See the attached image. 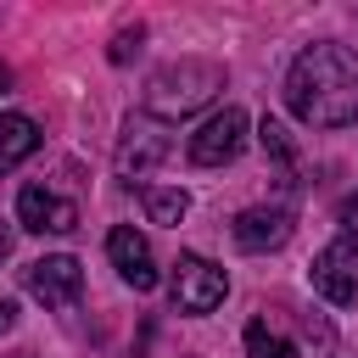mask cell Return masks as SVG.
<instances>
[{
    "label": "cell",
    "instance_id": "cell-18",
    "mask_svg": "<svg viewBox=\"0 0 358 358\" xmlns=\"http://www.w3.org/2000/svg\"><path fill=\"white\" fill-rule=\"evenodd\" d=\"M6 84H11V73H6V62H0V90H6Z\"/></svg>",
    "mask_w": 358,
    "mask_h": 358
},
{
    "label": "cell",
    "instance_id": "cell-13",
    "mask_svg": "<svg viewBox=\"0 0 358 358\" xmlns=\"http://www.w3.org/2000/svg\"><path fill=\"white\" fill-rule=\"evenodd\" d=\"M246 358H302V352H296V341L268 330V319H252L246 324Z\"/></svg>",
    "mask_w": 358,
    "mask_h": 358
},
{
    "label": "cell",
    "instance_id": "cell-9",
    "mask_svg": "<svg viewBox=\"0 0 358 358\" xmlns=\"http://www.w3.org/2000/svg\"><path fill=\"white\" fill-rule=\"evenodd\" d=\"M106 257H112V268H117V280H123V285H134V291H151V285H157L151 241H145L134 224H117V229L106 235Z\"/></svg>",
    "mask_w": 358,
    "mask_h": 358
},
{
    "label": "cell",
    "instance_id": "cell-10",
    "mask_svg": "<svg viewBox=\"0 0 358 358\" xmlns=\"http://www.w3.org/2000/svg\"><path fill=\"white\" fill-rule=\"evenodd\" d=\"M229 235L241 252H274L291 241V213L285 207H246V213H235Z\"/></svg>",
    "mask_w": 358,
    "mask_h": 358
},
{
    "label": "cell",
    "instance_id": "cell-5",
    "mask_svg": "<svg viewBox=\"0 0 358 358\" xmlns=\"http://www.w3.org/2000/svg\"><path fill=\"white\" fill-rule=\"evenodd\" d=\"M22 285H28V296L45 302V308H78V296H84V268H78V257H67V252L34 257V263L22 268Z\"/></svg>",
    "mask_w": 358,
    "mask_h": 358
},
{
    "label": "cell",
    "instance_id": "cell-3",
    "mask_svg": "<svg viewBox=\"0 0 358 358\" xmlns=\"http://www.w3.org/2000/svg\"><path fill=\"white\" fill-rule=\"evenodd\" d=\"M229 296V274L218 263H207L201 252H179L173 263V308L179 313H213Z\"/></svg>",
    "mask_w": 358,
    "mask_h": 358
},
{
    "label": "cell",
    "instance_id": "cell-1",
    "mask_svg": "<svg viewBox=\"0 0 358 358\" xmlns=\"http://www.w3.org/2000/svg\"><path fill=\"white\" fill-rule=\"evenodd\" d=\"M285 106L308 129H347L358 117V56L336 39L302 45L285 67Z\"/></svg>",
    "mask_w": 358,
    "mask_h": 358
},
{
    "label": "cell",
    "instance_id": "cell-11",
    "mask_svg": "<svg viewBox=\"0 0 358 358\" xmlns=\"http://www.w3.org/2000/svg\"><path fill=\"white\" fill-rule=\"evenodd\" d=\"M34 151H39V123L22 117V112H6V117H0V173L22 168Z\"/></svg>",
    "mask_w": 358,
    "mask_h": 358
},
{
    "label": "cell",
    "instance_id": "cell-14",
    "mask_svg": "<svg viewBox=\"0 0 358 358\" xmlns=\"http://www.w3.org/2000/svg\"><path fill=\"white\" fill-rule=\"evenodd\" d=\"M257 140H263V151L280 162V168H291L296 162V151H291V134H285V123H274V117H263L257 123Z\"/></svg>",
    "mask_w": 358,
    "mask_h": 358
},
{
    "label": "cell",
    "instance_id": "cell-12",
    "mask_svg": "<svg viewBox=\"0 0 358 358\" xmlns=\"http://www.w3.org/2000/svg\"><path fill=\"white\" fill-rule=\"evenodd\" d=\"M140 201H145V218L168 224V229H179V218L190 213V196L173 190V185H140Z\"/></svg>",
    "mask_w": 358,
    "mask_h": 358
},
{
    "label": "cell",
    "instance_id": "cell-4",
    "mask_svg": "<svg viewBox=\"0 0 358 358\" xmlns=\"http://www.w3.org/2000/svg\"><path fill=\"white\" fill-rule=\"evenodd\" d=\"M313 291L336 308H352L358 302V235H336L330 246H319L313 268H308Z\"/></svg>",
    "mask_w": 358,
    "mask_h": 358
},
{
    "label": "cell",
    "instance_id": "cell-16",
    "mask_svg": "<svg viewBox=\"0 0 358 358\" xmlns=\"http://www.w3.org/2000/svg\"><path fill=\"white\" fill-rule=\"evenodd\" d=\"M341 218H347V235H352V229H358V196H352V201H341Z\"/></svg>",
    "mask_w": 358,
    "mask_h": 358
},
{
    "label": "cell",
    "instance_id": "cell-17",
    "mask_svg": "<svg viewBox=\"0 0 358 358\" xmlns=\"http://www.w3.org/2000/svg\"><path fill=\"white\" fill-rule=\"evenodd\" d=\"M11 324H17V308H11V302H6V296H0V336H6V330H11Z\"/></svg>",
    "mask_w": 358,
    "mask_h": 358
},
{
    "label": "cell",
    "instance_id": "cell-6",
    "mask_svg": "<svg viewBox=\"0 0 358 358\" xmlns=\"http://www.w3.org/2000/svg\"><path fill=\"white\" fill-rule=\"evenodd\" d=\"M241 145H246V112H241V106H218V112L190 134V162H196V168H224V162L241 157Z\"/></svg>",
    "mask_w": 358,
    "mask_h": 358
},
{
    "label": "cell",
    "instance_id": "cell-15",
    "mask_svg": "<svg viewBox=\"0 0 358 358\" xmlns=\"http://www.w3.org/2000/svg\"><path fill=\"white\" fill-rule=\"evenodd\" d=\"M140 34H145V28H140V22H134V28H123V34H117V39H112V50H106V56H112V62H129V56H134V50H140Z\"/></svg>",
    "mask_w": 358,
    "mask_h": 358
},
{
    "label": "cell",
    "instance_id": "cell-7",
    "mask_svg": "<svg viewBox=\"0 0 358 358\" xmlns=\"http://www.w3.org/2000/svg\"><path fill=\"white\" fill-rule=\"evenodd\" d=\"M168 151H173V140L162 134V123L140 112V117H129V129H123V140H117V173H123V179H145Z\"/></svg>",
    "mask_w": 358,
    "mask_h": 358
},
{
    "label": "cell",
    "instance_id": "cell-2",
    "mask_svg": "<svg viewBox=\"0 0 358 358\" xmlns=\"http://www.w3.org/2000/svg\"><path fill=\"white\" fill-rule=\"evenodd\" d=\"M218 90H224V62L179 56V62H168V67H157V73L145 78V117H157V123H179V117L201 112Z\"/></svg>",
    "mask_w": 358,
    "mask_h": 358
},
{
    "label": "cell",
    "instance_id": "cell-8",
    "mask_svg": "<svg viewBox=\"0 0 358 358\" xmlns=\"http://www.w3.org/2000/svg\"><path fill=\"white\" fill-rule=\"evenodd\" d=\"M17 224L34 235H67V229H78V207L67 196H50L45 185H22L17 190Z\"/></svg>",
    "mask_w": 358,
    "mask_h": 358
}]
</instances>
